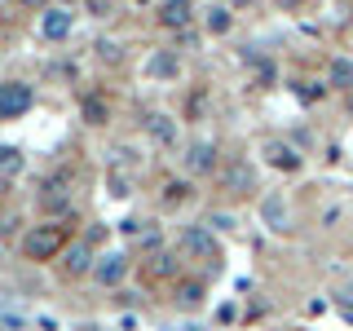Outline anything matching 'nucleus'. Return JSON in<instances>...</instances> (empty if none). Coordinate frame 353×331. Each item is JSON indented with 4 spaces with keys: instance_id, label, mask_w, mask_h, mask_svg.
Here are the masks:
<instances>
[{
    "instance_id": "1",
    "label": "nucleus",
    "mask_w": 353,
    "mask_h": 331,
    "mask_svg": "<svg viewBox=\"0 0 353 331\" xmlns=\"http://www.w3.org/2000/svg\"><path fill=\"white\" fill-rule=\"evenodd\" d=\"M66 239H71V221H44V225L22 234V257L27 261H53L66 252Z\"/></svg>"
},
{
    "instance_id": "2",
    "label": "nucleus",
    "mask_w": 353,
    "mask_h": 331,
    "mask_svg": "<svg viewBox=\"0 0 353 331\" xmlns=\"http://www.w3.org/2000/svg\"><path fill=\"white\" fill-rule=\"evenodd\" d=\"M176 252H181L185 261H208V265L216 270V261H221L216 230L208 225V221H199V225H185L181 234H176Z\"/></svg>"
},
{
    "instance_id": "3",
    "label": "nucleus",
    "mask_w": 353,
    "mask_h": 331,
    "mask_svg": "<svg viewBox=\"0 0 353 331\" xmlns=\"http://www.w3.org/2000/svg\"><path fill=\"white\" fill-rule=\"evenodd\" d=\"M216 181H221V190H225L230 199L256 194V168H252L248 159H225V163H221V172H216Z\"/></svg>"
},
{
    "instance_id": "4",
    "label": "nucleus",
    "mask_w": 353,
    "mask_h": 331,
    "mask_svg": "<svg viewBox=\"0 0 353 331\" xmlns=\"http://www.w3.org/2000/svg\"><path fill=\"white\" fill-rule=\"evenodd\" d=\"M181 163H185V177H216L221 172V146L208 141V137H199V141L185 146Z\"/></svg>"
},
{
    "instance_id": "5",
    "label": "nucleus",
    "mask_w": 353,
    "mask_h": 331,
    "mask_svg": "<svg viewBox=\"0 0 353 331\" xmlns=\"http://www.w3.org/2000/svg\"><path fill=\"white\" fill-rule=\"evenodd\" d=\"M261 154H265V163H270V168H279V172H301L305 168V154L296 150L287 137H265L261 141Z\"/></svg>"
},
{
    "instance_id": "6",
    "label": "nucleus",
    "mask_w": 353,
    "mask_h": 331,
    "mask_svg": "<svg viewBox=\"0 0 353 331\" xmlns=\"http://www.w3.org/2000/svg\"><path fill=\"white\" fill-rule=\"evenodd\" d=\"M31 106H36L31 84H22V80H5V84H0V119H22Z\"/></svg>"
},
{
    "instance_id": "7",
    "label": "nucleus",
    "mask_w": 353,
    "mask_h": 331,
    "mask_svg": "<svg viewBox=\"0 0 353 331\" xmlns=\"http://www.w3.org/2000/svg\"><path fill=\"white\" fill-rule=\"evenodd\" d=\"M323 80H327L331 93L345 97L349 88H353V53H331L327 66H323Z\"/></svg>"
},
{
    "instance_id": "8",
    "label": "nucleus",
    "mask_w": 353,
    "mask_h": 331,
    "mask_svg": "<svg viewBox=\"0 0 353 331\" xmlns=\"http://www.w3.org/2000/svg\"><path fill=\"white\" fill-rule=\"evenodd\" d=\"M154 18H159L163 31H176V36H181V31H190V22H194V0H163Z\"/></svg>"
},
{
    "instance_id": "9",
    "label": "nucleus",
    "mask_w": 353,
    "mask_h": 331,
    "mask_svg": "<svg viewBox=\"0 0 353 331\" xmlns=\"http://www.w3.org/2000/svg\"><path fill=\"white\" fill-rule=\"evenodd\" d=\"M40 208H44V212H62V208H71V172H53L49 181H44Z\"/></svg>"
},
{
    "instance_id": "10",
    "label": "nucleus",
    "mask_w": 353,
    "mask_h": 331,
    "mask_svg": "<svg viewBox=\"0 0 353 331\" xmlns=\"http://www.w3.org/2000/svg\"><path fill=\"white\" fill-rule=\"evenodd\" d=\"M261 221L274 234H292V203H287L283 194H265L261 199Z\"/></svg>"
},
{
    "instance_id": "11",
    "label": "nucleus",
    "mask_w": 353,
    "mask_h": 331,
    "mask_svg": "<svg viewBox=\"0 0 353 331\" xmlns=\"http://www.w3.org/2000/svg\"><path fill=\"white\" fill-rule=\"evenodd\" d=\"M71 27H75V14H71V9H62V5H49V9L40 14V36L53 40V44L71 36Z\"/></svg>"
},
{
    "instance_id": "12",
    "label": "nucleus",
    "mask_w": 353,
    "mask_h": 331,
    "mask_svg": "<svg viewBox=\"0 0 353 331\" xmlns=\"http://www.w3.org/2000/svg\"><path fill=\"white\" fill-rule=\"evenodd\" d=\"M93 279L102 287H119L128 279V257H119V252H106V257L93 261Z\"/></svg>"
},
{
    "instance_id": "13",
    "label": "nucleus",
    "mask_w": 353,
    "mask_h": 331,
    "mask_svg": "<svg viewBox=\"0 0 353 331\" xmlns=\"http://www.w3.org/2000/svg\"><path fill=\"white\" fill-rule=\"evenodd\" d=\"M62 274H66V279H84V274H93V248H88V243H71V248L62 252Z\"/></svg>"
},
{
    "instance_id": "14",
    "label": "nucleus",
    "mask_w": 353,
    "mask_h": 331,
    "mask_svg": "<svg viewBox=\"0 0 353 331\" xmlns=\"http://www.w3.org/2000/svg\"><path fill=\"white\" fill-rule=\"evenodd\" d=\"M203 31L208 36H230V31H234V9L230 5H208L203 9Z\"/></svg>"
},
{
    "instance_id": "15",
    "label": "nucleus",
    "mask_w": 353,
    "mask_h": 331,
    "mask_svg": "<svg viewBox=\"0 0 353 331\" xmlns=\"http://www.w3.org/2000/svg\"><path fill=\"white\" fill-rule=\"evenodd\" d=\"M146 71L154 80H176V75H181V58H176V49H159V53H150Z\"/></svg>"
},
{
    "instance_id": "16",
    "label": "nucleus",
    "mask_w": 353,
    "mask_h": 331,
    "mask_svg": "<svg viewBox=\"0 0 353 331\" xmlns=\"http://www.w3.org/2000/svg\"><path fill=\"white\" fill-rule=\"evenodd\" d=\"M146 132H150L154 141H159L163 150H172V146H176V119H172V115H159V110H154V115L146 119Z\"/></svg>"
},
{
    "instance_id": "17",
    "label": "nucleus",
    "mask_w": 353,
    "mask_h": 331,
    "mask_svg": "<svg viewBox=\"0 0 353 331\" xmlns=\"http://www.w3.org/2000/svg\"><path fill=\"white\" fill-rule=\"evenodd\" d=\"M80 115H84V124H106V119H110V106H106V97L102 93H84L80 97Z\"/></svg>"
},
{
    "instance_id": "18",
    "label": "nucleus",
    "mask_w": 353,
    "mask_h": 331,
    "mask_svg": "<svg viewBox=\"0 0 353 331\" xmlns=\"http://www.w3.org/2000/svg\"><path fill=\"white\" fill-rule=\"evenodd\" d=\"M185 199H190V181H185V177H168V181L159 185V203L163 208H181Z\"/></svg>"
},
{
    "instance_id": "19",
    "label": "nucleus",
    "mask_w": 353,
    "mask_h": 331,
    "mask_svg": "<svg viewBox=\"0 0 353 331\" xmlns=\"http://www.w3.org/2000/svg\"><path fill=\"white\" fill-rule=\"evenodd\" d=\"M176 305H181V309H199V305H203V279H181V283H176Z\"/></svg>"
},
{
    "instance_id": "20",
    "label": "nucleus",
    "mask_w": 353,
    "mask_h": 331,
    "mask_svg": "<svg viewBox=\"0 0 353 331\" xmlns=\"http://www.w3.org/2000/svg\"><path fill=\"white\" fill-rule=\"evenodd\" d=\"M292 88H296V97H301L305 106L323 102V97L331 93V88H327V80H292Z\"/></svg>"
},
{
    "instance_id": "21",
    "label": "nucleus",
    "mask_w": 353,
    "mask_h": 331,
    "mask_svg": "<svg viewBox=\"0 0 353 331\" xmlns=\"http://www.w3.org/2000/svg\"><path fill=\"white\" fill-rule=\"evenodd\" d=\"M146 270L154 274V279H176V270H181V261H176V257H172V252H154V257H150V265H146Z\"/></svg>"
},
{
    "instance_id": "22",
    "label": "nucleus",
    "mask_w": 353,
    "mask_h": 331,
    "mask_svg": "<svg viewBox=\"0 0 353 331\" xmlns=\"http://www.w3.org/2000/svg\"><path fill=\"white\" fill-rule=\"evenodd\" d=\"M22 172V154L14 146H0V177H18Z\"/></svg>"
},
{
    "instance_id": "23",
    "label": "nucleus",
    "mask_w": 353,
    "mask_h": 331,
    "mask_svg": "<svg viewBox=\"0 0 353 331\" xmlns=\"http://www.w3.org/2000/svg\"><path fill=\"white\" fill-rule=\"evenodd\" d=\"M274 9H279V14H301L305 9V0H270Z\"/></svg>"
},
{
    "instance_id": "24",
    "label": "nucleus",
    "mask_w": 353,
    "mask_h": 331,
    "mask_svg": "<svg viewBox=\"0 0 353 331\" xmlns=\"http://www.w3.org/2000/svg\"><path fill=\"white\" fill-rule=\"evenodd\" d=\"M208 225H212V230H230V225H234V217H230V212H216V217H208Z\"/></svg>"
},
{
    "instance_id": "25",
    "label": "nucleus",
    "mask_w": 353,
    "mask_h": 331,
    "mask_svg": "<svg viewBox=\"0 0 353 331\" xmlns=\"http://www.w3.org/2000/svg\"><path fill=\"white\" fill-rule=\"evenodd\" d=\"M97 53H102L106 62H119V44H97Z\"/></svg>"
},
{
    "instance_id": "26",
    "label": "nucleus",
    "mask_w": 353,
    "mask_h": 331,
    "mask_svg": "<svg viewBox=\"0 0 353 331\" xmlns=\"http://www.w3.org/2000/svg\"><path fill=\"white\" fill-rule=\"evenodd\" d=\"M88 9H93L97 18H106V14H110V0H88Z\"/></svg>"
},
{
    "instance_id": "27",
    "label": "nucleus",
    "mask_w": 353,
    "mask_h": 331,
    "mask_svg": "<svg viewBox=\"0 0 353 331\" xmlns=\"http://www.w3.org/2000/svg\"><path fill=\"white\" fill-rule=\"evenodd\" d=\"M261 0H230V9H256Z\"/></svg>"
},
{
    "instance_id": "28",
    "label": "nucleus",
    "mask_w": 353,
    "mask_h": 331,
    "mask_svg": "<svg viewBox=\"0 0 353 331\" xmlns=\"http://www.w3.org/2000/svg\"><path fill=\"white\" fill-rule=\"evenodd\" d=\"M22 5H27V9H40V14H44V9H49V0H22Z\"/></svg>"
},
{
    "instance_id": "29",
    "label": "nucleus",
    "mask_w": 353,
    "mask_h": 331,
    "mask_svg": "<svg viewBox=\"0 0 353 331\" xmlns=\"http://www.w3.org/2000/svg\"><path fill=\"white\" fill-rule=\"evenodd\" d=\"M345 110H349V115H353V88H349V93H345Z\"/></svg>"
},
{
    "instance_id": "30",
    "label": "nucleus",
    "mask_w": 353,
    "mask_h": 331,
    "mask_svg": "<svg viewBox=\"0 0 353 331\" xmlns=\"http://www.w3.org/2000/svg\"><path fill=\"white\" fill-rule=\"evenodd\" d=\"M71 5H75V0H71Z\"/></svg>"
}]
</instances>
